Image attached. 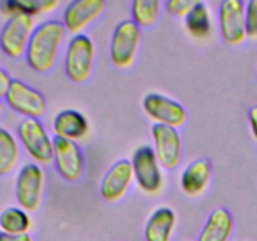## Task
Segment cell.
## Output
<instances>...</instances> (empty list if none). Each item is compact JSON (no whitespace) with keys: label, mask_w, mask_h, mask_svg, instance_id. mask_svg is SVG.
Wrapping results in <instances>:
<instances>
[{"label":"cell","mask_w":257,"mask_h":241,"mask_svg":"<svg viewBox=\"0 0 257 241\" xmlns=\"http://www.w3.org/2000/svg\"><path fill=\"white\" fill-rule=\"evenodd\" d=\"M3 110H4V105H3V102L0 100V115L3 114Z\"/></svg>","instance_id":"f1b7e54d"},{"label":"cell","mask_w":257,"mask_h":241,"mask_svg":"<svg viewBox=\"0 0 257 241\" xmlns=\"http://www.w3.org/2000/svg\"><path fill=\"white\" fill-rule=\"evenodd\" d=\"M54 161L58 173L68 182H77L83 177L85 161L79 145L75 141L55 137Z\"/></svg>","instance_id":"ba28073f"},{"label":"cell","mask_w":257,"mask_h":241,"mask_svg":"<svg viewBox=\"0 0 257 241\" xmlns=\"http://www.w3.org/2000/svg\"><path fill=\"white\" fill-rule=\"evenodd\" d=\"M12 82L13 79L10 78V75L0 67V98H5L10 85H12Z\"/></svg>","instance_id":"484cf974"},{"label":"cell","mask_w":257,"mask_h":241,"mask_svg":"<svg viewBox=\"0 0 257 241\" xmlns=\"http://www.w3.org/2000/svg\"><path fill=\"white\" fill-rule=\"evenodd\" d=\"M0 241H33L32 236L29 233H23V235H12L0 231Z\"/></svg>","instance_id":"4316f807"},{"label":"cell","mask_w":257,"mask_h":241,"mask_svg":"<svg viewBox=\"0 0 257 241\" xmlns=\"http://www.w3.org/2000/svg\"><path fill=\"white\" fill-rule=\"evenodd\" d=\"M143 109L157 125L178 128L182 127L187 119L186 109L180 103L157 93L146 95L143 99Z\"/></svg>","instance_id":"8fae6325"},{"label":"cell","mask_w":257,"mask_h":241,"mask_svg":"<svg viewBox=\"0 0 257 241\" xmlns=\"http://www.w3.org/2000/svg\"><path fill=\"white\" fill-rule=\"evenodd\" d=\"M161 3L158 0H136L132 4L133 22L138 27L150 28L160 18Z\"/></svg>","instance_id":"603a6c76"},{"label":"cell","mask_w":257,"mask_h":241,"mask_svg":"<svg viewBox=\"0 0 257 241\" xmlns=\"http://www.w3.org/2000/svg\"><path fill=\"white\" fill-rule=\"evenodd\" d=\"M58 0H12V2L2 3L3 12L12 15L27 14L33 15L50 13L59 7Z\"/></svg>","instance_id":"d6986e66"},{"label":"cell","mask_w":257,"mask_h":241,"mask_svg":"<svg viewBox=\"0 0 257 241\" xmlns=\"http://www.w3.org/2000/svg\"><path fill=\"white\" fill-rule=\"evenodd\" d=\"M196 3L197 2H193V0H171V2H167L166 8L170 14L175 15V17L186 18L193 9Z\"/></svg>","instance_id":"cb8c5ba5"},{"label":"cell","mask_w":257,"mask_h":241,"mask_svg":"<svg viewBox=\"0 0 257 241\" xmlns=\"http://www.w3.org/2000/svg\"><path fill=\"white\" fill-rule=\"evenodd\" d=\"M19 146L9 131L0 128V176L12 172L19 161Z\"/></svg>","instance_id":"44dd1931"},{"label":"cell","mask_w":257,"mask_h":241,"mask_svg":"<svg viewBox=\"0 0 257 241\" xmlns=\"http://www.w3.org/2000/svg\"><path fill=\"white\" fill-rule=\"evenodd\" d=\"M212 177V166L205 158L196 160L183 171L181 186L185 193L190 196L200 195L205 191Z\"/></svg>","instance_id":"2e32d148"},{"label":"cell","mask_w":257,"mask_h":241,"mask_svg":"<svg viewBox=\"0 0 257 241\" xmlns=\"http://www.w3.org/2000/svg\"><path fill=\"white\" fill-rule=\"evenodd\" d=\"M233 231V218L226 208H216L207 218L198 241H228Z\"/></svg>","instance_id":"e0dca14e"},{"label":"cell","mask_w":257,"mask_h":241,"mask_svg":"<svg viewBox=\"0 0 257 241\" xmlns=\"http://www.w3.org/2000/svg\"><path fill=\"white\" fill-rule=\"evenodd\" d=\"M94 64V45L89 37L78 34L70 39L65 54V73L74 83H84L90 78Z\"/></svg>","instance_id":"3957f363"},{"label":"cell","mask_w":257,"mask_h":241,"mask_svg":"<svg viewBox=\"0 0 257 241\" xmlns=\"http://www.w3.org/2000/svg\"><path fill=\"white\" fill-rule=\"evenodd\" d=\"M185 24L188 33L198 39H205L211 33V17L207 5L197 2L190 14L185 18Z\"/></svg>","instance_id":"ffe728a7"},{"label":"cell","mask_w":257,"mask_h":241,"mask_svg":"<svg viewBox=\"0 0 257 241\" xmlns=\"http://www.w3.org/2000/svg\"><path fill=\"white\" fill-rule=\"evenodd\" d=\"M104 9L105 3L103 0H74L65 9L63 24L67 32L78 35L95 22Z\"/></svg>","instance_id":"4fadbf2b"},{"label":"cell","mask_w":257,"mask_h":241,"mask_svg":"<svg viewBox=\"0 0 257 241\" xmlns=\"http://www.w3.org/2000/svg\"><path fill=\"white\" fill-rule=\"evenodd\" d=\"M131 162L138 186L147 193L158 192L162 187V172L155 150L150 146L140 147Z\"/></svg>","instance_id":"9c48e42d"},{"label":"cell","mask_w":257,"mask_h":241,"mask_svg":"<svg viewBox=\"0 0 257 241\" xmlns=\"http://www.w3.org/2000/svg\"><path fill=\"white\" fill-rule=\"evenodd\" d=\"M220 27L228 45L242 44L246 33V8L241 0H225L220 7Z\"/></svg>","instance_id":"30bf717a"},{"label":"cell","mask_w":257,"mask_h":241,"mask_svg":"<svg viewBox=\"0 0 257 241\" xmlns=\"http://www.w3.org/2000/svg\"><path fill=\"white\" fill-rule=\"evenodd\" d=\"M248 115H250V125L251 128H252V133L257 140V105L251 108Z\"/></svg>","instance_id":"83f0119b"},{"label":"cell","mask_w":257,"mask_h":241,"mask_svg":"<svg viewBox=\"0 0 257 241\" xmlns=\"http://www.w3.org/2000/svg\"><path fill=\"white\" fill-rule=\"evenodd\" d=\"M135 178L132 162L120 160L108 170L100 183V196L107 202H117L127 193Z\"/></svg>","instance_id":"5bb4252c"},{"label":"cell","mask_w":257,"mask_h":241,"mask_svg":"<svg viewBox=\"0 0 257 241\" xmlns=\"http://www.w3.org/2000/svg\"><path fill=\"white\" fill-rule=\"evenodd\" d=\"M53 130L57 137L75 141L87 135L89 126L82 113L75 109H64L55 115Z\"/></svg>","instance_id":"9a60e30c"},{"label":"cell","mask_w":257,"mask_h":241,"mask_svg":"<svg viewBox=\"0 0 257 241\" xmlns=\"http://www.w3.org/2000/svg\"><path fill=\"white\" fill-rule=\"evenodd\" d=\"M67 35L64 24L59 20H47L35 28L27 50V62L37 73H47L54 68L60 48Z\"/></svg>","instance_id":"6da1fadb"},{"label":"cell","mask_w":257,"mask_h":241,"mask_svg":"<svg viewBox=\"0 0 257 241\" xmlns=\"http://www.w3.org/2000/svg\"><path fill=\"white\" fill-rule=\"evenodd\" d=\"M19 138L27 152L39 163H49L54 158V141L39 119L25 118L18 128Z\"/></svg>","instance_id":"5b68a950"},{"label":"cell","mask_w":257,"mask_h":241,"mask_svg":"<svg viewBox=\"0 0 257 241\" xmlns=\"http://www.w3.org/2000/svg\"><path fill=\"white\" fill-rule=\"evenodd\" d=\"M35 28L34 19L30 15H12L0 32V48L3 52L14 59H19L27 54Z\"/></svg>","instance_id":"7a4b0ae2"},{"label":"cell","mask_w":257,"mask_h":241,"mask_svg":"<svg viewBox=\"0 0 257 241\" xmlns=\"http://www.w3.org/2000/svg\"><path fill=\"white\" fill-rule=\"evenodd\" d=\"M142 32L133 20H123L115 27L110 42V59L118 68L133 64L140 47Z\"/></svg>","instance_id":"277c9868"},{"label":"cell","mask_w":257,"mask_h":241,"mask_svg":"<svg viewBox=\"0 0 257 241\" xmlns=\"http://www.w3.org/2000/svg\"><path fill=\"white\" fill-rule=\"evenodd\" d=\"M246 33L252 39L257 38V0H251L246 5Z\"/></svg>","instance_id":"d4e9b609"},{"label":"cell","mask_w":257,"mask_h":241,"mask_svg":"<svg viewBox=\"0 0 257 241\" xmlns=\"http://www.w3.org/2000/svg\"><path fill=\"white\" fill-rule=\"evenodd\" d=\"M30 226H32V221L23 208H7L0 215V228L3 232L23 235V233H28Z\"/></svg>","instance_id":"7402d4cb"},{"label":"cell","mask_w":257,"mask_h":241,"mask_svg":"<svg viewBox=\"0 0 257 241\" xmlns=\"http://www.w3.org/2000/svg\"><path fill=\"white\" fill-rule=\"evenodd\" d=\"M175 226V212L168 207L157 208L146 225V241H171Z\"/></svg>","instance_id":"ac0fdd59"},{"label":"cell","mask_w":257,"mask_h":241,"mask_svg":"<svg viewBox=\"0 0 257 241\" xmlns=\"http://www.w3.org/2000/svg\"><path fill=\"white\" fill-rule=\"evenodd\" d=\"M44 190V173L34 163L25 165L20 170L15 185V196L24 211H37L42 203Z\"/></svg>","instance_id":"52a82bcc"},{"label":"cell","mask_w":257,"mask_h":241,"mask_svg":"<svg viewBox=\"0 0 257 241\" xmlns=\"http://www.w3.org/2000/svg\"><path fill=\"white\" fill-rule=\"evenodd\" d=\"M5 100L13 110L25 118L38 119L47 112V100L44 95L19 79H13Z\"/></svg>","instance_id":"8992f818"},{"label":"cell","mask_w":257,"mask_h":241,"mask_svg":"<svg viewBox=\"0 0 257 241\" xmlns=\"http://www.w3.org/2000/svg\"><path fill=\"white\" fill-rule=\"evenodd\" d=\"M152 136L160 165L166 170L177 167L182 153V141L177 128L156 123L152 128Z\"/></svg>","instance_id":"7c38bea8"}]
</instances>
